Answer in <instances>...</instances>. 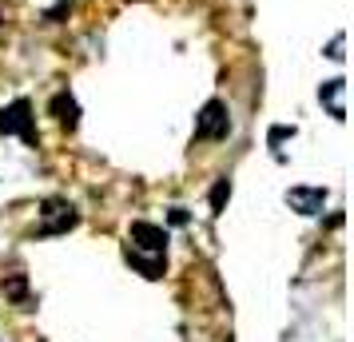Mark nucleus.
I'll use <instances>...</instances> for the list:
<instances>
[{"mask_svg":"<svg viewBox=\"0 0 354 342\" xmlns=\"http://www.w3.org/2000/svg\"><path fill=\"white\" fill-rule=\"evenodd\" d=\"M0 131L4 135H20L24 144H36V115H32V104L28 99H12L4 112H0Z\"/></svg>","mask_w":354,"mask_h":342,"instance_id":"nucleus-1","label":"nucleus"},{"mask_svg":"<svg viewBox=\"0 0 354 342\" xmlns=\"http://www.w3.org/2000/svg\"><path fill=\"white\" fill-rule=\"evenodd\" d=\"M227 131H231L227 104L223 99H207L195 115V140H227Z\"/></svg>","mask_w":354,"mask_h":342,"instance_id":"nucleus-2","label":"nucleus"},{"mask_svg":"<svg viewBox=\"0 0 354 342\" xmlns=\"http://www.w3.org/2000/svg\"><path fill=\"white\" fill-rule=\"evenodd\" d=\"M128 247L147 251V255H167V227L147 223V219H136V223H131V243Z\"/></svg>","mask_w":354,"mask_h":342,"instance_id":"nucleus-3","label":"nucleus"},{"mask_svg":"<svg viewBox=\"0 0 354 342\" xmlns=\"http://www.w3.org/2000/svg\"><path fill=\"white\" fill-rule=\"evenodd\" d=\"M80 223V215L72 211V203L64 199H48L44 203V223H40V235H64Z\"/></svg>","mask_w":354,"mask_h":342,"instance_id":"nucleus-4","label":"nucleus"},{"mask_svg":"<svg viewBox=\"0 0 354 342\" xmlns=\"http://www.w3.org/2000/svg\"><path fill=\"white\" fill-rule=\"evenodd\" d=\"M322 203H326V191L322 187H290L287 191V207L299 215H319Z\"/></svg>","mask_w":354,"mask_h":342,"instance_id":"nucleus-5","label":"nucleus"},{"mask_svg":"<svg viewBox=\"0 0 354 342\" xmlns=\"http://www.w3.org/2000/svg\"><path fill=\"white\" fill-rule=\"evenodd\" d=\"M342 92H346V80H342V76H335V80H326V84L319 88V99L326 104L330 120H338V124L346 120V108H342Z\"/></svg>","mask_w":354,"mask_h":342,"instance_id":"nucleus-6","label":"nucleus"},{"mask_svg":"<svg viewBox=\"0 0 354 342\" xmlns=\"http://www.w3.org/2000/svg\"><path fill=\"white\" fill-rule=\"evenodd\" d=\"M48 112L56 115V124H60V128H76V124H80V104H76V99L68 96V92H56V96H52V104H48Z\"/></svg>","mask_w":354,"mask_h":342,"instance_id":"nucleus-7","label":"nucleus"},{"mask_svg":"<svg viewBox=\"0 0 354 342\" xmlns=\"http://www.w3.org/2000/svg\"><path fill=\"white\" fill-rule=\"evenodd\" d=\"M124 259L140 271L144 278H160L163 275V255H147V251H136V247H124Z\"/></svg>","mask_w":354,"mask_h":342,"instance_id":"nucleus-8","label":"nucleus"},{"mask_svg":"<svg viewBox=\"0 0 354 342\" xmlns=\"http://www.w3.org/2000/svg\"><path fill=\"white\" fill-rule=\"evenodd\" d=\"M0 291H4V298H12V303H28V278L8 275L4 283H0Z\"/></svg>","mask_w":354,"mask_h":342,"instance_id":"nucleus-9","label":"nucleus"},{"mask_svg":"<svg viewBox=\"0 0 354 342\" xmlns=\"http://www.w3.org/2000/svg\"><path fill=\"white\" fill-rule=\"evenodd\" d=\"M227 199H231V180H215V187H211V215H223Z\"/></svg>","mask_w":354,"mask_h":342,"instance_id":"nucleus-10","label":"nucleus"},{"mask_svg":"<svg viewBox=\"0 0 354 342\" xmlns=\"http://www.w3.org/2000/svg\"><path fill=\"white\" fill-rule=\"evenodd\" d=\"M68 12H72V4L64 0V4H56V8H52V12H48L44 20H48V24H60V20H68Z\"/></svg>","mask_w":354,"mask_h":342,"instance_id":"nucleus-11","label":"nucleus"},{"mask_svg":"<svg viewBox=\"0 0 354 342\" xmlns=\"http://www.w3.org/2000/svg\"><path fill=\"white\" fill-rule=\"evenodd\" d=\"M342 44H346V36H335V40H330V48H326V56H330V60H342Z\"/></svg>","mask_w":354,"mask_h":342,"instance_id":"nucleus-12","label":"nucleus"},{"mask_svg":"<svg viewBox=\"0 0 354 342\" xmlns=\"http://www.w3.org/2000/svg\"><path fill=\"white\" fill-rule=\"evenodd\" d=\"M290 135H295V128H271V144H283Z\"/></svg>","mask_w":354,"mask_h":342,"instance_id":"nucleus-13","label":"nucleus"},{"mask_svg":"<svg viewBox=\"0 0 354 342\" xmlns=\"http://www.w3.org/2000/svg\"><path fill=\"white\" fill-rule=\"evenodd\" d=\"M171 223H176V227H183V223H187V211H183V207H176V211H171Z\"/></svg>","mask_w":354,"mask_h":342,"instance_id":"nucleus-14","label":"nucleus"}]
</instances>
